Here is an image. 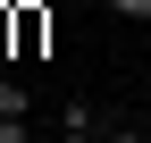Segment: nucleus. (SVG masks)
<instances>
[{"label":"nucleus","mask_w":151,"mask_h":143,"mask_svg":"<svg viewBox=\"0 0 151 143\" xmlns=\"http://www.w3.org/2000/svg\"><path fill=\"white\" fill-rule=\"evenodd\" d=\"M0 143H34V93H25V76H0Z\"/></svg>","instance_id":"f257e3e1"},{"label":"nucleus","mask_w":151,"mask_h":143,"mask_svg":"<svg viewBox=\"0 0 151 143\" xmlns=\"http://www.w3.org/2000/svg\"><path fill=\"white\" fill-rule=\"evenodd\" d=\"M101 135H109V118L92 110L84 93H67V101H59V143H101Z\"/></svg>","instance_id":"f03ea898"},{"label":"nucleus","mask_w":151,"mask_h":143,"mask_svg":"<svg viewBox=\"0 0 151 143\" xmlns=\"http://www.w3.org/2000/svg\"><path fill=\"white\" fill-rule=\"evenodd\" d=\"M101 143H151V126H143L134 110H109V135H101Z\"/></svg>","instance_id":"7ed1b4c3"},{"label":"nucleus","mask_w":151,"mask_h":143,"mask_svg":"<svg viewBox=\"0 0 151 143\" xmlns=\"http://www.w3.org/2000/svg\"><path fill=\"white\" fill-rule=\"evenodd\" d=\"M109 17H134V25H151V0H101Z\"/></svg>","instance_id":"20e7f679"}]
</instances>
